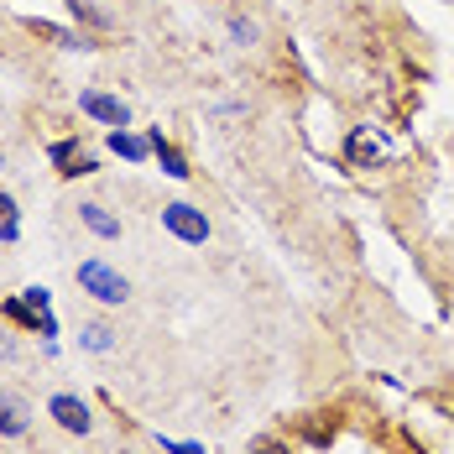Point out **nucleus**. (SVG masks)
I'll list each match as a JSON object with an SVG mask.
<instances>
[{"label":"nucleus","instance_id":"obj_9","mask_svg":"<svg viewBox=\"0 0 454 454\" xmlns=\"http://www.w3.org/2000/svg\"><path fill=\"white\" fill-rule=\"evenodd\" d=\"M110 152H115V157H126V162H146V157H152V141L131 137V131L121 126V131H110Z\"/></svg>","mask_w":454,"mask_h":454},{"label":"nucleus","instance_id":"obj_13","mask_svg":"<svg viewBox=\"0 0 454 454\" xmlns=\"http://www.w3.org/2000/svg\"><path fill=\"white\" fill-rule=\"evenodd\" d=\"M68 11H74V16H79V21H90V27H99V32H105V27H110V16H105V11H99V5H90V0H68Z\"/></svg>","mask_w":454,"mask_h":454},{"label":"nucleus","instance_id":"obj_18","mask_svg":"<svg viewBox=\"0 0 454 454\" xmlns=\"http://www.w3.org/2000/svg\"><path fill=\"white\" fill-rule=\"evenodd\" d=\"M0 168H5V157H0Z\"/></svg>","mask_w":454,"mask_h":454},{"label":"nucleus","instance_id":"obj_3","mask_svg":"<svg viewBox=\"0 0 454 454\" xmlns=\"http://www.w3.org/2000/svg\"><path fill=\"white\" fill-rule=\"evenodd\" d=\"M47 418H52L63 434H90V423H94L90 403H84V397H74V392H58V397L47 403Z\"/></svg>","mask_w":454,"mask_h":454},{"label":"nucleus","instance_id":"obj_2","mask_svg":"<svg viewBox=\"0 0 454 454\" xmlns=\"http://www.w3.org/2000/svg\"><path fill=\"white\" fill-rule=\"evenodd\" d=\"M162 230L168 235H178L183 246H204L209 240V220H204V209H193V204H162Z\"/></svg>","mask_w":454,"mask_h":454},{"label":"nucleus","instance_id":"obj_10","mask_svg":"<svg viewBox=\"0 0 454 454\" xmlns=\"http://www.w3.org/2000/svg\"><path fill=\"white\" fill-rule=\"evenodd\" d=\"M16 235H21V209H16V199H11V193H0V240L11 246Z\"/></svg>","mask_w":454,"mask_h":454},{"label":"nucleus","instance_id":"obj_14","mask_svg":"<svg viewBox=\"0 0 454 454\" xmlns=\"http://www.w3.org/2000/svg\"><path fill=\"white\" fill-rule=\"evenodd\" d=\"M230 43H235V47H251V43H256V21H246V16H230Z\"/></svg>","mask_w":454,"mask_h":454},{"label":"nucleus","instance_id":"obj_7","mask_svg":"<svg viewBox=\"0 0 454 454\" xmlns=\"http://www.w3.org/2000/svg\"><path fill=\"white\" fill-rule=\"evenodd\" d=\"M146 141H152V157L162 162V173H168V178H178V183H183L188 173H193V168H188V157H183L178 146L162 137V131H146Z\"/></svg>","mask_w":454,"mask_h":454},{"label":"nucleus","instance_id":"obj_15","mask_svg":"<svg viewBox=\"0 0 454 454\" xmlns=\"http://www.w3.org/2000/svg\"><path fill=\"white\" fill-rule=\"evenodd\" d=\"M90 173H99V168H94V157H84V152H79V157L63 168V178H90Z\"/></svg>","mask_w":454,"mask_h":454},{"label":"nucleus","instance_id":"obj_5","mask_svg":"<svg viewBox=\"0 0 454 454\" xmlns=\"http://www.w3.org/2000/svg\"><path fill=\"white\" fill-rule=\"evenodd\" d=\"M387 157V141L376 137L371 126H356L350 137H345V162L350 168H371V162H381Z\"/></svg>","mask_w":454,"mask_h":454},{"label":"nucleus","instance_id":"obj_6","mask_svg":"<svg viewBox=\"0 0 454 454\" xmlns=\"http://www.w3.org/2000/svg\"><path fill=\"white\" fill-rule=\"evenodd\" d=\"M27 428H32L27 397H21V392H0V434H5V439H21Z\"/></svg>","mask_w":454,"mask_h":454},{"label":"nucleus","instance_id":"obj_12","mask_svg":"<svg viewBox=\"0 0 454 454\" xmlns=\"http://www.w3.org/2000/svg\"><path fill=\"white\" fill-rule=\"evenodd\" d=\"M79 345H84V350H110V345H115V329H105V324H90V329L79 334Z\"/></svg>","mask_w":454,"mask_h":454},{"label":"nucleus","instance_id":"obj_16","mask_svg":"<svg viewBox=\"0 0 454 454\" xmlns=\"http://www.w3.org/2000/svg\"><path fill=\"white\" fill-rule=\"evenodd\" d=\"M74 157H79V146H74V141H58V146H52V162H58V173H63Z\"/></svg>","mask_w":454,"mask_h":454},{"label":"nucleus","instance_id":"obj_8","mask_svg":"<svg viewBox=\"0 0 454 454\" xmlns=\"http://www.w3.org/2000/svg\"><path fill=\"white\" fill-rule=\"evenodd\" d=\"M79 220H84L99 240H121V220H115L105 204H79Z\"/></svg>","mask_w":454,"mask_h":454},{"label":"nucleus","instance_id":"obj_11","mask_svg":"<svg viewBox=\"0 0 454 454\" xmlns=\"http://www.w3.org/2000/svg\"><path fill=\"white\" fill-rule=\"evenodd\" d=\"M27 27H32V32H43V37H52L58 47H90L84 37H74V32H63V27H52V21H37V16H32Z\"/></svg>","mask_w":454,"mask_h":454},{"label":"nucleus","instance_id":"obj_17","mask_svg":"<svg viewBox=\"0 0 454 454\" xmlns=\"http://www.w3.org/2000/svg\"><path fill=\"white\" fill-rule=\"evenodd\" d=\"M251 454H293V450H287V444H277V439H267V444H256Z\"/></svg>","mask_w":454,"mask_h":454},{"label":"nucleus","instance_id":"obj_1","mask_svg":"<svg viewBox=\"0 0 454 454\" xmlns=\"http://www.w3.org/2000/svg\"><path fill=\"white\" fill-rule=\"evenodd\" d=\"M79 287L90 293L94 303H105V309H121L131 298V282L115 267H105V262H79Z\"/></svg>","mask_w":454,"mask_h":454},{"label":"nucleus","instance_id":"obj_4","mask_svg":"<svg viewBox=\"0 0 454 454\" xmlns=\"http://www.w3.org/2000/svg\"><path fill=\"white\" fill-rule=\"evenodd\" d=\"M79 110L84 115H94L99 126H110V131H121V126H131V110L115 99V94H99V90H84L79 94Z\"/></svg>","mask_w":454,"mask_h":454}]
</instances>
